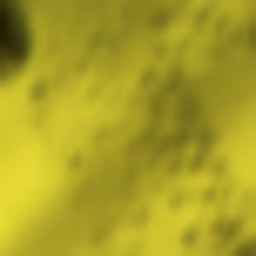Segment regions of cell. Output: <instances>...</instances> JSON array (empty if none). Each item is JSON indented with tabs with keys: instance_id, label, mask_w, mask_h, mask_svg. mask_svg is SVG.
I'll return each instance as SVG.
<instances>
[{
	"instance_id": "obj_1",
	"label": "cell",
	"mask_w": 256,
	"mask_h": 256,
	"mask_svg": "<svg viewBox=\"0 0 256 256\" xmlns=\"http://www.w3.org/2000/svg\"><path fill=\"white\" fill-rule=\"evenodd\" d=\"M40 54V20H34V0H0V88L34 68Z\"/></svg>"
}]
</instances>
